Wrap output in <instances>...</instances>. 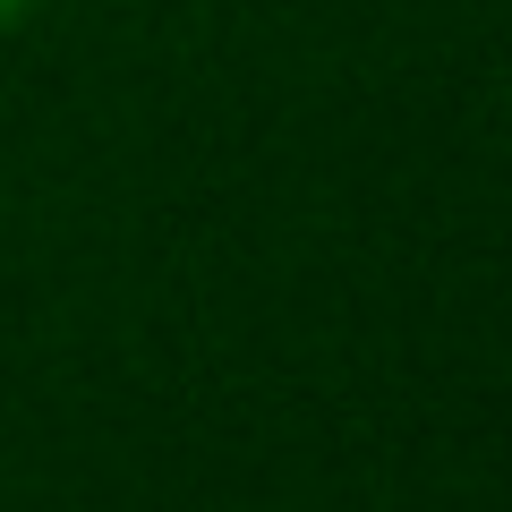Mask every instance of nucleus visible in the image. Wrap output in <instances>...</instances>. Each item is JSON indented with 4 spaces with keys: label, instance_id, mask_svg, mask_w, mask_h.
Wrapping results in <instances>:
<instances>
[{
    "label": "nucleus",
    "instance_id": "f257e3e1",
    "mask_svg": "<svg viewBox=\"0 0 512 512\" xmlns=\"http://www.w3.org/2000/svg\"><path fill=\"white\" fill-rule=\"evenodd\" d=\"M35 9H43V0H0V35H18V26L35 18Z\"/></svg>",
    "mask_w": 512,
    "mask_h": 512
}]
</instances>
